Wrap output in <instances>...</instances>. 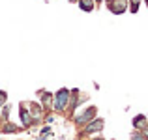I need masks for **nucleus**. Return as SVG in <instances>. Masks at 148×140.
Returning a JSON list of instances; mask_svg holds the SVG:
<instances>
[{"label":"nucleus","mask_w":148,"mask_h":140,"mask_svg":"<svg viewBox=\"0 0 148 140\" xmlns=\"http://www.w3.org/2000/svg\"><path fill=\"white\" fill-rule=\"evenodd\" d=\"M69 97H71V92L68 88H60L56 93H53V108L56 112H64L69 107Z\"/></svg>","instance_id":"obj_1"},{"label":"nucleus","mask_w":148,"mask_h":140,"mask_svg":"<svg viewBox=\"0 0 148 140\" xmlns=\"http://www.w3.org/2000/svg\"><path fill=\"white\" fill-rule=\"evenodd\" d=\"M96 114H98V108L96 107H88L86 110H83L79 116H75V123L77 125H86L88 122H92V120L96 118Z\"/></svg>","instance_id":"obj_2"},{"label":"nucleus","mask_w":148,"mask_h":140,"mask_svg":"<svg viewBox=\"0 0 148 140\" xmlns=\"http://www.w3.org/2000/svg\"><path fill=\"white\" fill-rule=\"evenodd\" d=\"M103 127H105V122H103V120H101V118H94L92 122H88L86 125H84V131H83V133L94 135V133H99Z\"/></svg>","instance_id":"obj_3"},{"label":"nucleus","mask_w":148,"mask_h":140,"mask_svg":"<svg viewBox=\"0 0 148 140\" xmlns=\"http://www.w3.org/2000/svg\"><path fill=\"white\" fill-rule=\"evenodd\" d=\"M107 6L114 15H122L124 11H127V0H112V2H107Z\"/></svg>","instance_id":"obj_4"},{"label":"nucleus","mask_w":148,"mask_h":140,"mask_svg":"<svg viewBox=\"0 0 148 140\" xmlns=\"http://www.w3.org/2000/svg\"><path fill=\"white\" fill-rule=\"evenodd\" d=\"M19 114H21V123H23V127H30V125L34 123L32 114H30L28 108H25V105H21V108H19Z\"/></svg>","instance_id":"obj_5"},{"label":"nucleus","mask_w":148,"mask_h":140,"mask_svg":"<svg viewBox=\"0 0 148 140\" xmlns=\"http://www.w3.org/2000/svg\"><path fill=\"white\" fill-rule=\"evenodd\" d=\"M28 110H30V114H32V120H34V122H40V120L43 118V108H41V105L28 103Z\"/></svg>","instance_id":"obj_6"},{"label":"nucleus","mask_w":148,"mask_h":140,"mask_svg":"<svg viewBox=\"0 0 148 140\" xmlns=\"http://www.w3.org/2000/svg\"><path fill=\"white\" fill-rule=\"evenodd\" d=\"M146 125H148L146 116L139 114V116H135V118H133V127H135V131H143V129H146Z\"/></svg>","instance_id":"obj_7"},{"label":"nucleus","mask_w":148,"mask_h":140,"mask_svg":"<svg viewBox=\"0 0 148 140\" xmlns=\"http://www.w3.org/2000/svg\"><path fill=\"white\" fill-rule=\"evenodd\" d=\"M38 95L41 97V105L43 107H53V93H49V92H43V90H40L38 92Z\"/></svg>","instance_id":"obj_8"},{"label":"nucleus","mask_w":148,"mask_h":140,"mask_svg":"<svg viewBox=\"0 0 148 140\" xmlns=\"http://www.w3.org/2000/svg\"><path fill=\"white\" fill-rule=\"evenodd\" d=\"M77 4H79V7L83 11H86V13L94 11V7H96V2H94V0H77Z\"/></svg>","instance_id":"obj_9"},{"label":"nucleus","mask_w":148,"mask_h":140,"mask_svg":"<svg viewBox=\"0 0 148 140\" xmlns=\"http://www.w3.org/2000/svg\"><path fill=\"white\" fill-rule=\"evenodd\" d=\"M141 2L143 0H127V10H130L131 13H137L139 7H141Z\"/></svg>","instance_id":"obj_10"},{"label":"nucleus","mask_w":148,"mask_h":140,"mask_svg":"<svg viewBox=\"0 0 148 140\" xmlns=\"http://www.w3.org/2000/svg\"><path fill=\"white\" fill-rule=\"evenodd\" d=\"M6 103H8V93L4 92V90H0V108H2Z\"/></svg>","instance_id":"obj_11"},{"label":"nucleus","mask_w":148,"mask_h":140,"mask_svg":"<svg viewBox=\"0 0 148 140\" xmlns=\"http://www.w3.org/2000/svg\"><path fill=\"white\" fill-rule=\"evenodd\" d=\"M8 114H10V105H4V107H2V118L4 120H8Z\"/></svg>","instance_id":"obj_12"},{"label":"nucleus","mask_w":148,"mask_h":140,"mask_svg":"<svg viewBox=\"0 0 148 140\" xmlns=\"http://www.w3.org/2000/svg\"><path fill=\"white\" fill-rule=\"evenodd\" d=\"M131 140H146V138H145V135H141L139 131H135V133L131 135Z\"/></svg>","instance_id":"obj_13"},{"label":"nucleus","mask_w":148,"mask_h":140,"mask_svg":"<svg viewBox=\"0 0 148 140\" xmlns=\"http://www.w3.org/2000/svg\"><path fill=\"white\" fill-rule=\"evenodd\" d=\"M94 2H96V4H101V2H103V0H94Z\"/></svg>","instance_id":"obj_14"},{"label":"nucleus","mask_w":148,"mask_h":140,"mask_svg":"<svg viewBox=\"0 0 148 140\" xmlns=\"http://www.w3.org/2000/svg\"><path fill=\"white\" fill-rule=\"evenodd\" d=\"M94 140H103V138H99V137H98V138H94Z\"/></svg>","instance_id":"obj_15"},{"label":"nucleus","mask_w":148,"mask_h":140,"mask_svg":"<svg viewBox=\"0 0 148 140\" xmlns=\"http://www.w3.org/2000/svg\"><path fill=\"white\" fill-rule=\"evenodd\" d=\"M68 2H77V0H68Z\"/></svg>","instance_id":"obj_16"},{"label":"nucleus","mask_w":148,"mask_h":140,"mask_svg":"<svg viewBox=\"0 0 148 140\" xmlns=\"http://www.w3.org/2000/svg\"><path fill=\"white\" fill-rule=\"evenodd\" d=\"M105 2H112V0H105Z\"/></svg>","instance_id":"obj_17"},{"label":"nucleus","mask_w":148,"mask_h":140,"mask_svg":"<svg viewBox=\"0 0 148 140\" xmlns=\"http://www.w3.org/2000/svg\"><path fill=\"white\" fill-rule=\"evenodd\" d=\"M145 2H146V6H148V0H145Z\"/></svg>","instance_id":"obj_18"}]
</instances>
